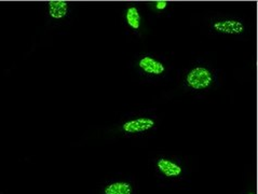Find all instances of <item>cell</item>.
<instances>
[{
	"label": "cell",
	"instance_id": "4",
	"mask_svg": "<svg viewBox=\"0 0 258 194\" xmlns=\"http://www.w3.org/2000/svg\"><path fill=\"white\" fill-rule=\"evenodd\" d=\"M48 10L49 16L54 20H62L64 19L68 11H70V5L62 0H55V2L48 3Z\"/></svg>",
	"mask_w": 258,
	"mask_h": 194
},
{
	"label": "cell",
	"instance_id": "7",
	"mask_svg": "<svg viewBox=\"0 0 258 194\" xmlns=\"http://www.w3.org/2000/svg\"><path fill=\"white\" fill-rule=\"evenodd\" d=\"M104 194H132V185L125 181H116L104 189Z\"/></svg>",
	"mask_w": 258,
	"mask_h": 194
},
{
	"label": "cell",
	"instance_id": "8",
	"mask_svg": "<svg viewBox=\"0 0 258 194\" xmlns=\"http://www.w3.org/2000/svg\"><path fill=\"white\" fill-rule=\"evenodd\" d=\"M125 19L128 26L133 29H139L141 25V14L136 7L128 8L125 13Z\"/></svg>",
	"mask_w": 258,
	"mask_h": 194
},
{
	"label": "cell",
	"instance_id": "3",
	"mask_svg": "<svg viewBox=\"0 0 258 194\" xmlns=\"http://www.w3.org/2000/svg\"><path fill=\"white\" fill-rule=\"evenodd\" d=\"M216 32L225 35H240L244 32V25L239 21L226 20L218 21L213 25Z\"/></svg>",
	"mask_w": 258,
	"mask_h": 194
},
{
	"label": "cell",
	"instance_id": "5",
	"mask_svg": "<svg viewBox=\"0 0 258 194\" xmlns=\"http://www.w3.org/2000/svg\"><path fill=\"white\" fill-rule=\"evenodd\" d=\"M139 66L145 72L150 74H156V76L164 72V65L150 56L143 57L139 62Z\"/></svg>",
	"mask_w": 258,
	"mask_h": 194
},
{
	"label": "cell",
	"instance_id": "10",
	"mask_svg": "<svg viewBox=\"0 0 258 194\" xmlns=\"http://www.w3.org/2000/svg\"><path fill=\"white\" fill-rule=\"evenodd\" d=\"M249 194H254V193H249Z\"/></svg>",
	"mask_w": 258,
	"mask_h": 194
},
{
	"label": "cell",
	"instance_id": "1",
	"mask_svg": "<svg viewBox=\"0 0 258 194\" xmlns=\"http://www.w3.org/2000/svg\"><path fill=\"white\" fill-rule=\"evenodd\" d=\"M213 77L210 70L204 67H197L191 71H189L186 78L187 84L194 89H204L211 85Z\"/></svg>",
	"mask_w": 258,
	"mask_h": 194
},
{
	"label": "cell",
	"instance_id": "6",
	"mask_svg": "<svg viewBox=\"0 0 258 194\" xmlns=\"http://www.w3.org/2000/svg\"><path fill=\"white\" fill-rule=\"evenodd\" d=\"M157 167L161 171L162 175L169 178L178 177L181 174V167L170 160L160 159L157 162Z\"/></svg>",
	"mask_w": 258,
	"mask_h": 194
},
{
	"label": "cell",
	"instance_id": "9",
	"mask_svg": "<svg viewBox=\"0 0 258 194\" xmlns=\"http://www.w3.org/2000/svg\"><path fill=\"white\" fill-rule=\"evenodd\" d=\"M166 6H168V3H166V2H157L156 3V9L163 10V9L166 8Z\"/></svg>",
	"mask_w": 258,
	"mask_h": 194
},
{
	"label": "cell",
	"instance_id": "2",
	"mask_svg": "<svg viewBox=\"0 0 258 194\" xmlns=\"http://www.w3.org/2000/svg\"><path fill=\"white\" fill-rule=\"evenodd\" d=\"M155 126V121L150 118H139L127 121L122 125V130L127 134H138L149 131Z\"/></svg>",
	"mask_w": 258,
	"mask_h": 194
}]
</instances>
